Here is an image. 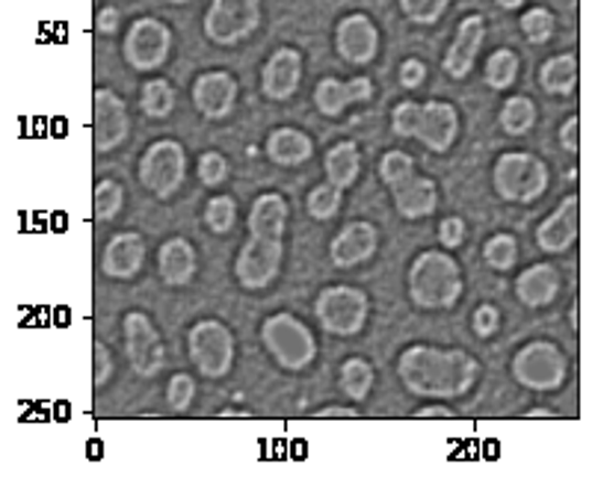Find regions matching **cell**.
I'll use <instances>...</instances> for the list:
<instances>
[{
	"label": "cell",
	"mask_w": 592,
	"mask_h": 488,
	"mask_svg": "<svg viewBox=\"0 0 592 488\" xmlns=\"http://www.w3.org/2000/svg\"><path fill=\"white\" fill-rule=\"evenodd\" d=\"M397 373L406 391L415 397H433V400H451V397L469 394L477 382L480 365L462 349H439L427 344H415L403 349L397 361Z\"/></svg>",
	"instance_id": "6da1fadb"
},
{
	"label": "cell",
	"mask_w": 592,
	"mask_h": 488,
	"mask_svg": "<svg viewBox=\"0 0 592 488\" xmlns=\"http://www.w3.org/2000/svg\"><path fill=\"white\" fill-rule=\"evenodd\" d=\"M465 282L456 258L427 249L409 267V300L423 311H444L460 302Z\"/></svg>",
	"instance_id": "7a4b0ae2"
},
{
	"label": "cell",
	"mask_w": 592,
	"mask_h": 488,
	"mask_svg": "<svg viewBox=\"0 0 592 488\" xmlns=\"http://www.w3.org/2000/svg\"><path fill=\"white\" fill-rule=\"evenodd\" d=\"M261 340L267 353L276 358V365L282 370H305L317 356V340L314 332L302 323L300 317H293L288 311L282 314H270L261 323Z\"/></svg>",
	"instance_id": "3957f363"
},
{
	"label": "cell",
	"mask_w": 592,
	"mask_h": 488,
	"mask_svg": "<svg viewBox=\"0 0 592 488\" xmlns=\"http://www.w3.org/2000/svg\"><path fill=\"white\" fill-rule=\"evenodd\" d=\"M495 189L504 202L516 205H534L536 198L548 189V166L546 160L527 151H507L500 154L492 172Z\"/></svg>",
	"instance_id": "277c9868"
},
{
	"label": "cell",
	"mask_w": 592,
	"mask_h": 488,
	"mask_svg": "<svg viewBox=\"0 0 592 488\" xmlns=\"http://www.w3.org/2000/svg\"><path fill=\"white\" fill-rule=\"evenodd\" d=\"M367 314H370V302L362 288H349V284H332L326 291H320L317 302H314V317L320 319V326L330 335H358L365 329Z\"/></svg>",
	"instance_id": "5b68a950"
},
{
	"label": "cell",
	"mask_w": 592,
	"mask_h": 488,
	"mask_svg": "<svg viewBox=\"0 0 592 488\" xmlns=\"http://www.w3.org/2000/svg\"><path fill=\"white\" fill-rule=\"evenodd\" d=\"M569 361L551 340H530L513 358V376L530 391H557L566 382Z\"/></svg>",
	"instance_id": "8992f818"
},
{
	"label": "cell",
	"mask_w": 592,
	"mask_h": 488,
	"mask_svg": "<svg viewBox=\"0 0 592 488\" xmlns=\"http://www.w3.org/2000/svg\"><path fill=\"white\" fill-rule=\"evenodd\" d=\"M190 361L207 379L226 376L235 365V335L219 319H198L187 335Z\"/></svg>",
	"instance_id": "52a82bcc"
},
{
	"label": "cell",
	"mask_w": 592,
	"mask_h": 488,
	"mask_svg": "<svg viewBox=\"0 0 592 488\" xmlns=\"http://www.w3.org/2000/svg\"><path fill=\"white\" fill-rule=\"evenodd\" d=\"M187 175V154L184 145L175 140L151 142L140 158V181L142 187L154 193L158 198H172L179 193Z\"/></svg>",
	"instance_id": "ba28073f"
},
{
	"label": "cell",
	"mask_w": 592,
	"mask_h": 488,
	"mask_svg": "<svg viewBox=\"0 0 592 488\" xmlns=\"http://www.w3.org/2000/svg\"><path fill=\"white\" fill-rule=\"evenodd\" d=\"M261 24V0H211L205 15V36L214 45H237Z\"/></svg>",
	"instance_id": "9c48e42d"
},
{
	"label": "cell",
	"mask_w": 592,
	"mask_h": 488,
	"mask_svg": "<svg viewBox=\"0 0 592 488\" xmlns=\"http://www.w3.org/2000/svg\"><path fill=\"white\" fill-rule=\"evenodd\" d=\"M172 51V30L158 19H137L131 30L125 33L122 57L125 63L137 72H154L166 59Z\"/></svg>",
	"instance_id": "30bf717a"
},
{
	"label": "cell",
	"mask_w": 592,
	"mask_h": 488,
	"mask_svg": "<svg viewBox=\"0 0 592 488\" xmlns=\"http://www.w3.org/2000/svg\"><path fill=\"white\" fill-rule=\"evenodd\" d=\"M284 243L282 240H263L252 237L244 243L240 254L235 261L237 282L244 284L246 291H263L276 282V275L282 270Z\"/></svg>",
	"instance_id": "8fae6325"
},
{
	"label": "cell",
	"mask_w": 592,
	"mask_h": 488,
	"mask_svg": "<svg viewBox=\"0 0 592 488\" xmlns=\"http://www.w3.org/2000/svg\"><path fill=\"white\" fill-rule=\"evenodd\" d=\"M122 332H125V356L131 361L133 373L158 376L163 361H166V356H163L160 332L154 329V323H151L149 314H142V311L125 314Z\"/></svg>",
	"instance_id": "7c38bea8"
},
{
	"label": "cell",
	"mask_w": 592,
	"mask_h": 488,
	"mask_svg": "<svg viewBox=\"0 0 592 488\" xmlns=\"http://www.w3.org/2000/svg\"><path fill=\"white\" fill-rule=\"evenodd\" d=\"M131 133L128 107L114 89H95L93 95V145L98 154L122 145Z\"/></svg>",
	"instance_id": "4fadbf2b"
},
{
	"label": "cell",
	"mask_w": 592,
	"mask_h": 488,
	"mask_svg": "<svg viewBox=\"0 0 592 488\" xmlns=\"http://www.w3.org/2000/svg\"><path fill=\"white\" fill-rule=\"evenodd\" d=\"M335 51L349 66H367L379 51V30L367 15H344L335 28Z\"/></svg>",
	"instance_id": "5bb4252c"
},
{
	"label": "cell",
	"mask_w": 592,
	"mask_h": 488,
	"mask_svg": "<svg viewBox=\"0 0 592 488\" xmlns=\"http://www.w3.org/2000/svg\"><path fill=\"white\" fill-rule=\"evenodd\" d=\"M456 133H460V113L451 101L433 98V101L421 104V124H418L415 140H421L430 151L444 154V151L453 149Z\"/></svg>",
	"instance_id": "9a60e30c"
},
{
	"label": "cell",
	"mask_w": 592,
	"mask_h": 488,
	"mask_svg": "<svg viewBox=\"0 0 592 488\" xmlns=\"http://www.w3.org/2000/svg\"><path fill=\"white\" fill-rule=\"evenodd\" d=\"M237 80L228 72H202L193 80V104L205 119H226L235 110Z\"/></svg>",
	"instance_id": "2e32d148"
},
{
	"label": "cell",
	"mask_w": 592,
	"mask_h": 488,
	"mask_svg": "<svg viewBox=\"0 0 592 488\" xmlns=\"http://www.w3.org/2000/svg\"><path fill=\"white\" fill-rule=\"evenodd\" d=\"M483 39H486V19L483 15H465L460 21V28H456V36H453L448 54H444V72L453 80L469 77V72L477 63Z\"/></svg>",
	"instance_id": "e0dca14e"
},
{
	"label": "cell",
	"mask_w": 592,
	"mask_h": 488,
	"mask_svg": "<svg viewBox=\"0 0 592 488\" xmlns=\"http://www.w3.org/2000/svg\"><path fill=\"white\" fill-rule=\"evenodd\" d=\"M302 80V54L297 47H279L273 57L263 63L261 89L273 101H288Z\"/></svg>",
	"instance_id": "ac0fdd59"
},
{
	"label": "cell",
	"mask_w": 592,
	"mask_h": 488,
	"mask_svg": "<svg viewBox=\"0 0 592 488\" xmlns=\"http://www.w3.org/2000/svg\"><path fill=\"white\" fill-rule=\"evenodd\" d=\"M374 84L370 77H353V80H338V77H323L314 86V104L323 116H341L347 107L362 101H370Z\"/></svg>",
	"instance_id": "d6986e66"
},
{
	"label": "cell",
	"mask_w": 592,
	"mask_h": 488,
	"mask_svg": "<svg viewBox=\"0 0 592 488\" xmlns=\"http://www.w3.org/2000/svg\"><path fill=\"white\" fill-rule=\"evenodd\" d=\"M578 240V196H566L555 214L536 228V246L548 254L572 249Z\"/></svg>",
	"instance_id": "ffe728a7"
},
{
	"label": "cell",
	"mask_w": 592,
	"mask_h": 488,
	"mask_svg": "<svg viewBox=\"0 0 592 488\" xmlns=\"http://www.w3.org/2000/svg\"><path fill=\"white\" fill-rule=\"evenodd\" d=\"M142 263H146V240L137 231L116 235L104 249V273H107V279H116V282L133 279L142 270Z\"/></svg>",
	"instance_id": "44dd1931"
},
{
	"label": "cell",
	"mask_w": 592,
	"mask_h": 488,
	"mask_svg": "<svg viewBox=\"0 0 592 488\" xmlns=\"http://www.w3.org/2000/svg\"><path fill=\"white\" fill-rule=\"evenodd\" d=\"M376 243H379V240H376V228L370 226V223H349V226L341 228V235L332 240V263L341 267V270L358 267V263H365L367 258H374Z\"/></svg>",
	"instance_id": "7402d4cb"
},
{
	"label": "cell",
	"mask_w": 592,
	"mask_h": 488,
	"mask_svg": "<svg viewBox=\"0 0 592 488\" xmlns=\"http://www.w3.org/2000/svg\"><path fill=\"white\" fill-rule=\"evenodd\" d=\"M560 293V273L555 263H534L516 279V296L527 308H546Z\"/></svg>",
	"instance_id": "603a6c76"
},
{
	"label": "cell",
	"mask_w": 592,
	"mask_h": 488,
	"mask_svg": "<svg viewBox=\"0 0 592 488\" xmlns=\"http://www.w3.org/2000/svg\"><path fill=\"white\" fill-rule=\"evenodd\" d=\"M158 270L160 279L170 288H184V284L193 282V275H196V249H193V243L184 240V237L166 240L158 252Z\"/></svg>",
	"instance_id": "cb8c5ba5"
},
{
	"label": "cell",
	"mask_w": 592,
	"mask_h": 488,
	"mask_svg": "<svg viewBox=\"0 0 592 488\" xmlns=\"http://www.w3.org/2000/svg\"><path fill=\"white\" fill-rule=\"evenodd\" d=\"M391 196H395L397 214L406 216V219H423V216L435 214V207H439V187H435V181L421 178V175H412L406 184L391 189Z\"/></svg>",
	"instance_id": "d4e9b609"
},
{
	"label": "cell",
	"mask_w": 592,
	"mask_h": 488,
	"mask_svg": "<svg viewBox=\"0 0 592 488\" xmlns=\"http://www.w3.org/2000/svg\"><path fill=\"white\" fill-rule=\"evenodd\" d=\"M288 226V202L279 193H261L249 207V235L282 240Z\"/></svg>",
	"instance_id": "484cf974"
},
{
	"label": "cell",
	"mask_w": 592,
	"mask_h": 488,
	"mask_svg": "<svg viewBox=\"0 0 592 488\" xmlns=\"http://www.w3.org/2000/svg\"><path fill=\"white\" fill-rule=\"evenodd\" d=\"M311 154H314V142L309 133L297 131V128H276L267 137V158L279 166H300Z\"/></svg>",
	"instance_id": "4316f807"
},
{
	"label": "cell",
	"mask_w": 592,
	"mask_h": 488,
	"mask_svg": "<svg viewBox=\"0 0 592 488\" xmlns=\"http://www.w3.org/2000/svg\"><path fill=\"white\" fill-rule=\"evenodd\" d=\"M323 170H326V181L335 184L338 189H347L356 184L358 172H362V154H358L356 142H338L326 151L323 160Z\"/></svg>",
	"instance_id": "83f0119b"
},
{
	"label": "cell",
	"mask_w": 592,
	"mask_h": 488,
	"mask_svg": "<svg viewBox=\"0 0 592 488\" xmlns=\"http://www.w3.org/2000/svg\"><path fill=\"white\" fill-rule=\"evenodd\" d=\"M539 84L548 95H572L578 86V57L574 54L548 57L539 68Z\"/></svg>",
	"instance_id": "f1b7e54d"
},
{
	"label": "cell",
	"mask_w": 592,
	"mask_h": 488,
	"mask_svg": "<svg viewBox=\"0 0 592 488\" xmlns=\"http://www.w3.org/2000/svg\"><path fill=\"white\" fill-rule=\"evenodd\" d=\"M498 122L504 133L509 137H525L527 131H534L536 124V104L527 95H509L504 107H500Z\"/></svg>",
	"instance_id": "f546056e"
},
{
	"label": "cell",
	"mask_w": 592,
	"mask_h": 488,
	"mask_svg": "<svg viewBox=\"0 0 592 488\" xmlns=\"http://www.w3.org/2000/svg\"><path fill=\"white\" fill-rule=\"evenodd\" d=\"M140 107L151 119H166L175 110V89L170 80H163V77L146 80L140 93Z\"/></svg>",
	"instance_id": "4dcf8cb0"
},
{
	"label": "cell",
	"mask_w": 592,
	"mask_h": 488,
	"mask_svg": "<svg viewBox=\"0 0 592 488\" xmlns=\"http://www.w3.org/2000/svg\"><path fill=\"white\" fill-rule=\"evenodd\" d=\"M341 391L353 400H365L374 388V367L365 358H347L341 365V376H338Z\"/></svg>",
	"instance_id": "1f68e13d"
},
{
	"label": "cell",
	"mask_w": 592,
	"mask_h": 488,
	"mask_svg": "<svg viewBox=\"0 0 592 488\" xmlns=\"http://www.w3.org/2000/svg\"><path fill=\"white\" fill-rule=\"evenodd\" d=\"M518 77V54L509 47H498L489 59H486V84L492 89H509Z\"/></svg>",
	"instance_id": "d6a6232c"
},
{
	"label": "cell",
	"mask_w": 592,
	"mask_h": 488,
	"mask_svg": "<svg viewBox=\"0 0 592 488\" xmlns=\"http://www.w3.org/2000/svg\"><path fill=\"white\" fill-rule=\"evenodd\" d=\"M483 261L498 273H509L518 261V243L513 235H492L483 243Z\"/></svg>",
	"instance_id": "836d02e7"
},
{
	"label": "cell",
	"mask_w": 592,
	"mask_h": 488,
	"mask_svg": "<svg viewBox=\"0 0 592 488\" xmlns=\"http://www.w3.org/2000/svg\"><path fill=\"white\" fill-rule=\"evenodd\" d=\"M93 205H95V219H98V223H110L125 205L122 184H116V181L110 178L98 181L93 193Z\"/></svg>",
	"instance_id": "e575fe53"
},
{
	"label": "cell",
	"mask_w": 592,
	"mask_h": 488,
	"mask_svg": "<svg viewBox=\"0 0 592 488\" xmlns=\"http://www.w3.org/2000/svg\"><path fill=\"white\" fill-rule=\"evenodd\" d=\"M415 175V160L406 151H386L379 160V178L386 181L388 189H397L400 184Z\"/></svg>",
	"instance_id": "d590c367"
},
{
	"label": "cell",
	"mask_w": 592,
	"mask_h": 488,
	"mask_svg": "<svg viewBox=\"0 0 592 488\" xmlns=\"http://www.w3.org/2000/svg\"><path fill=\"white\" fill-rule=\"evenodd\" d=\"M521 33L527 36V42L534 45H546L555 36V15L546 7H534L521 15Z\"/></svg>",
	"instance_id": "8d00e7d4"
},
{
	"label": "cell",
	"mask_w": 592,
	"mask_h": 488,
	"mask_svg": "<svg viewBox=\"0 0 592 488\" xmlns=\"http://www.w3.org/2000/svg\"><path fill=\"white\" fill-rule=\"evenodd\" d=\"M237 219V205L232 196H214L205 205V226L214 231V235H226L232 231Z\"/></svg>",
	"instance_id": "74e56055"
},
{
	"label": "cell",
	"mask_w": 592,
	"mask_h": 488,
	"mask_svg": "<svg viewBox=\"0 0 592 488\" xmlns=\"http://www.w3.org/2000/svg\"><path fill=\"white\" fill-rule=\"evenodd\" d=\"M341 193L344 189H338L335 184H317V187L309 193V214L314 216V219H320V223H326V219H332V216L341 210Z\"/></svg>",
	"instance_id": "f35d334b"
},
{
	"label": "cell",
	"mask_w": 592,
	"mask_h": 488,
	"mask_svg": "<svg viewBox=\"0 0 592 488\" xmlns=\"http://www.w3.org/2000/svg\"><path fill=\"white\" fill-rule=\"evenodd\" d=\"M448 7L451 0H400V10L412 24H435Z\"/></svg>",
	"instance_id": "ab89813d"
},
{
	"label": "cell",
	"mask_w": 592,
	"mask_h": 488,
	"mask_svg": "<svg viewBox=\"0 0 592 488\" xmlns=\"http://www.w3.org/2000/svg\"><path fill=\"white\" fill-rule=\"evenodd\" d=\"M418 124H421V104L418 101H400L391 110V131L403 140L418 137Z\"/></svg>",
	"instance_id": "60d3db41"
},
{
	"label": "cell",
	"mask_w": 592,
	"mask_h": 488,
	"mask_svg": "<svg viewBox=\"0 0 592 488\" xmlns=\"http://www.w3.org/2000/svg\"><path fill=\"white\" fill-rule=\"evenodd\" d=\"M198 181L205 184V187H219V184H226L228 178V160L226 154H219V151H205L202 158H198Z\"/></svg>",
	"instance_id": "b9f144b4"
},
{
	"label": "cell",
	"mask_w": 592,
	"mask_h": 488,
	"mask_svg": "<svg viewBox=\"0 0 592 488\" xmlns=\"http://www.w3.org/2000/svg\"><path fill=\"white\" fill-rule=\"evenodd\" d=\"M196 397V379L190 373H175L166 388V400H170L172 412H187Z\"/></svg>",
	"instance_id": "7bdbcfd3"
},
{
	"label": "cell",
	"mask_w": 592,
	"mask_h": 488,
	"mask_svg": "<svg viewBox=\"0 0 592 488\" xmlns=\"http://www.w3.org/2000/svg\"><path fill=\"white\" fill-rule=\"evenodd\" d=\"M471 326H474V335L477 338H492L500 326V311L495 305H480L471 317Z\"/></svg>",
	"instance_id": "ee69618b"
},
{
	"label": "cell",
	"mask_w": 592,
	"mask_h": 488,
	"mask_svg": "<svg viewBox=\"0 0 592 488\" xmlns=\"http://www.w3.org/2000/svg\"><path fill=\"white\" fill-rule=\"evenodd\" d=\"M114 376V358H110V349L104 347L101 340L93 344V382L95 388H101L107 379Z\"/></svg>",
	"instance_id": "f6af8a7d"
},
{
	"label": "cell",
	"mask_w": 592,
	"mask_h": 488,
	"mask_svg": "<svg viewBox=\"0 0 592 488\" xmlns=\"http://www.w3.org/2000/svg\"><path fill=\"white\" fill-rule=\"evenodd\" d=\"M439 240H442L444 249H456L465 240V223L462 216H448L442 226H439Z\"/></svg>",
	"instance_id": "bcb514c9"
},
{
	"label": "cell",
	"mask_w": 592,
	"mask_h": 488,
	"mask_svg": "<svg viewBox=\"0 0 592 488\" xmlns=\"http://www.w3.org/2000/svg\"><path fill=\"white\" fill-rule=\"evenodd\" d=\"M397 77H400V86H403V89H418V86L427 80V66H423L421 59L409 57L400 63V75Z\"/></svg>",
	"instance_id": "7dc6e473"
},
{
	"label": "cell",
	"mask_w": 592,
	"mask_h": 488,
	"mask_svg": "<svg viewBox=\"0 0 592 488\" xmlns=\"http://www.w3.org/2000/svg\"><path fill=\"white\" fill-rule=\"evenodd\" d=\"M560 145H563L569 154H578V116H569L563 122V128H560Z\"/></svg>",
	"instance_id": "c3c4849f"
},
{
	"label": "cell",
	"mask_w": 592,
	"mask_h": 488,
	"mask_svg": "<svg viewBox=\"0 0 592 488\" xmlns=\"http://www.w3.org/2000/svg\"><path fill=\"white\" fill-rule=\"evenodd\" d=\"M116 28H119V10L104 7V10L95 15V30H98L101 36H110V33H116Z\"/></svg>",
	"instance_id": "681fc988"
},
{
	"label": "cell",
	"mask_w": 592,
	"mask_h": 488,
	"mask_svg": "<svg viewBox=\"0 0 592 488\" xmlns=\"http://www.w3.org/2000/svg\"><path fill=\"white\" fill-rule=\"evenodd\" d=\"M317 417L323 421V417H358V409H353V405H326V409H320Z\"/></svg>",
	"instance_id": "f907efd6"
},
{
	"label": "cell",
	"mask_w": 592,
	"mask_h": 488,
	"mask_svg": "<svg viewBox=\"0 0 592 488\" xmlns=\"http://www.w3.org/2000/svg\"><path fill=\"white\" fill-rule=\"evenodd\" d=\"M415 417H453V409L444 403H433V405H423L415 412Z\"/></svg>",
	"instance_id": "816d5d0a"
},
{
	"label": "cell",
	"mask_w": 592,
	"mask_h": 488,
	"mask_svg": "<svg viewBox=\"0 0 592 488\" xmlns=\"http://www.w3.org/2000/svg\"><path fill=\"white\" fill-rule=\"evenodd\" d=\"M500 10H521L525 7V0H498Z\"/></svg>",
	"instance_id": "f5cc1de1"
},
{
	"label": "cell",
	"mask_w": 592,
	"mask_h": 488,
	"mask_svg": "<svg viewBox=\"0 0 592 488\" xmlns=\"http://www.w3.org/2000/svg\"><path fill=\"white\" fill-rule=\"evenodd\" d=\"M170 3H175V7H179V3H187V0H170Z\"/></svg>",
	"instance_id": "db71d44e"
}]
</instances>
